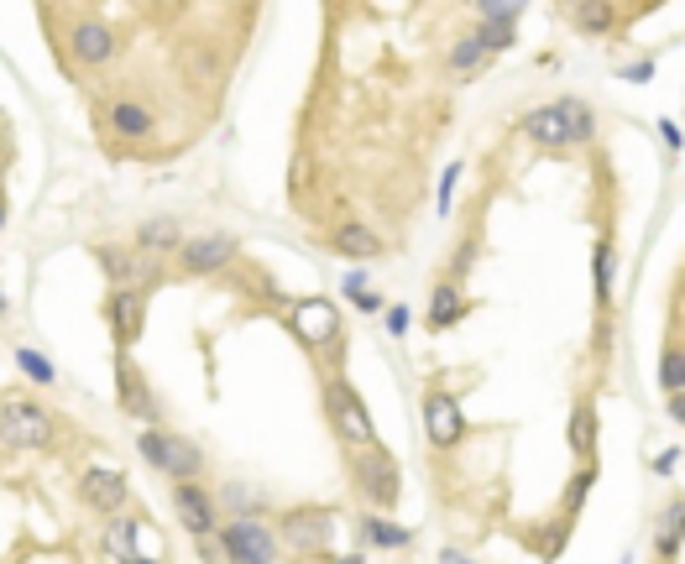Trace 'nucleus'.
Listing matches in <instances>:
<instances>
[{
	"label": "nucleus",
	"instance_id": "obj_33",
	"mask_svg": "<svg viewBox=\"0 0 685 564\" xmlns=\"http://www.w3.org/2000/svg\"><path fill=\"white\" fill-rule=\"evenodd\" d=\"M0 319H6V288H0Z\"/></svg>",
	"mask_w": 685,
	"mask_h": 564
},
{
	"label": "nucleus",
	"instance_id": "obj_15",
	"mask_svg": "<svg viewBox=\"0 0 685 564\" xmlns=\"http://www.w3.org/2000/svg\"><path fill=\"white\" fill-rule=\"evenodd\" d=\"M173 512H178V523H184L194 538H210V533H215L220 502H215L199 481H178V486H173Z\"/></svg>",
	"mask_w": 685,
	"mask_h": 564
},
{
	"label": "nucleus",
	"instance_id": "obj_26",
	"mask_svg": "<svg viewBox=\"0 0 685 564\" xmlns=\"http://www.w3.org/2000/svg\"><path fill=\"white\" fill-rule=\"evenodd\" d=\"M565 21L581 32H607V27H618V11L612 6H565Z\"/></svg>",
	"mask_w": 685,
	"mask_h": 564
},
{
	"label": "nucleus",
	"instance_id": "obj_27",
	"mask_svg": "<svg viewBox=\"0 0 685 564\" xmlns=\"http://www.w3.org/2000/svg\"><path fill=\"white\" fill-rule=\"evenodd\" d=\"M659 382H665V392H685V350L680 345H670L665 356H659Z\"/></svg>",
	"mask_w": 685,
	"mask_h": 564
},
{
	"label": "nucleus",
	"instance_id": "obj_2",
	"mask_svg": "<svg viewBox=\"0 0 685 564\" xmlns=\"http://www.w3.org/2000/svg\"><path fill=\"white\" fill-rule=\"evenodd\" d=\"M523 136L539 147H570V141L591 136V110L581 100H560V105H539L523 115Z\"/></svg>",
	"mask_w": 685,
	"mask_h": 564
},
{
	"label": "nucleus",
	"instance_id": "obj_22",
	"mask_svg": "<svg viewBox=\"0 0 685 564\" xmlns=\"http://www.w3.org/2000/svg\"><path fill=\"white\" fill-rule=\"evenodd\" d=\"M461 314H466V298H461V288H455V282H440L435 298H429V329H450Z\"/></svg>",
	"mask_w": 685,
	"mask_h": 564
},
{
	"label": "nucleus",
	"instance_id": "obj_32",
	"mask_svg": "<svg viewBox=\"0 0 685 564\" xmlns=\"http://www.w3.org/2000/svg\"><path fill=\"white\" fill-rule=\"evenodd\" d=\"M330 564H361V554H340V559H330Z\"/></svg>",
	"mask_w": 685,
	"mask_h": 564
},
{
	"label": "nucleus",
	"instance_id": "obj_18",
	"mask_svg": "<svg viewBox=\"0 0 685 564\" xmlns=\"http://www.w3.org/2000/svg\"><path fill=\"white\" fill-rule=\"evenodd\" d=\"M330 246L340 256H351V262H367V256H382V241H377V230H367L361 220H346L335 235H330Z\"/></svg>",
	"mask_w": 685,
	"mask_h": 564
},
{
	"label": "nucleus",
	"instance_id": "obj_28",
	"mask_svg": "<svg viewBox=\"0 0 685 564\" xmlns=\"http://www.w3.org/2000/svg\"><path fill=\"white\" fill-rule=\"evenodd\" d=\"M680 528H685V502H670V512H665V523H659V549H675V538H680Z\"/></svg>",
	"mask_w": 685,
	"mask_h": 564
},
{
	"label": "nucleus",
	"instance_id": "obj_34",
	"mask_svg": "<svg viewBox=\"0 0 685 564\" xmlns=\"http://www.w3.org/2000/svg\"><path fill=\"white\" fill-rule=\"evenodd\" d=\"M0 225H6V199H0Z\"/></svg>",
	"mask_w": 685,
	"mask_h": 564
},
{
	"label": "nucleus",
	"instance_id": "obj_17",
	"mask_svg": "<svg viewBox=\"0 0 685 564\" xmlns=\"http://www.w3.org/2000/svg\"><path fill=\"white\" fill-rule=\"evenodd\" d=\"M116 392H121V408H126L131 418H147V429H152L157 403H152V387H147L142 366H136L131 356H121V361H116Z\"/></svg>",
	"mask_w": 685,
	"mask_h": 564
},
{
	"label": "nucleus",
	"instance_id": "obj_35",
	"mask_svg": "<svg viewBox=\"0 0 685 564\" xmlns=\"http://www.w3.org/2000/svg\"><path fill=\"white\" fill-rule=\"evenodd\" d=\"M136 564H157V559H136Z\"/></svg>",
	"mask_w": 685,
	"mask_h": 564
},
{
	"label": "nucleus",
	"instance_id": "obj_14",
	"mask_svg": "<svg viewBox=\"0 0 685 564\" xmlns=\"http://www.w3.org/2000/svg\"><path fill=\"white\" fill-rule=\"evenodd\" d=\"M424 434H429L435 450H455L461 434H466V418H461V408H455V397L440 392V387L424 392Z\"/></svg>",
	"mask_w": 685,
	"mask_h": 564
},
{
	"label": "nucleus",
	"instance_id": "obj_3",
	"mask_svg": "<svg viewBox=\"0 0 685 564\" xmlns=\"http://www.w3.org/2000/svg\"><path fill=\"white\" fill-rule=\"evenodd\" d=\"M136 450H142V460H147L152 470H163V476H173V486H178V481H199V470H204L199 444L178 439V434H168V429H157V423L136 434Z\"/></svg>",
	"mask_w": 685,
	"mask_h": 564
},
{
	"label": "nucleus",
	"instance_id": "obj_24",
	"mask_svg": "<svg viewBox=\"0 0 685 564\" xmlns=\"http://www.w3.org/2000/svg\"><path fill=\"white\" fill-rule=\"evenodd\" d=\"M570 450L581 460H591V450H597V413H591V403H581L576 418H570Z\"/></svg>",
	"mask_w": 685,
	"mask_h": 564
},
{
	"label": "nucleus",
	"instance_id": "obj_5",
	"mask_svg": "<svg viewBox=\"0 0 685 564\" xmlns=\"http://www.w3.org/2000/svg\"><path fill=\"white\" fill-rule=\"evenodd\" d=\"M225 554H231V564H278L283 544L278 533H272L267 523H257V517H236V523H225V533H215Z\"/></svg>",
	"mask_w": 685,
	"mask_h": 564
},
{
	"label": "nucleus",
	"instance_id": "obj_11",
	"mask_svg": "<svg viewBox=\"0 0 685 564\" xmlns=\"http://www.w3.org/2000/svg\"><path fill=\"white\" fill-rule=\"evenodd\" d=\"M293 335H299L309 350H330V356H340V314L330 309L325 298L293 303Z\"/></svg>",
	"mask_w": 685,
	"mask_h": 564
},
{
	"label": "nucleus",
	"instance_id": "obj_7",
	"mask_svg": "<svg viewBox=\"0 0 685 564\" xmlns=\"http://www.w3.org/2000/svg\"><path fill=\"white\" fill-rule=\"evenodd\" d=\"M95 262L100 272L110 277V288H157L163 282V267H157V256H142L136 246H95Z\"/></svg>",
	"mask_w": 685,
	"mask_h": 564
},
{
	"label": "nucleus",
	"instance_id": "obj_6",
	"mask_svg": "<svg viewBox=\"0 0 685 564\" xmlns=\"http://www.w3.org/2000/svg\"><path fill=\"white\" fill-rule=\"evenodd\" d=\"M68 21V58H74L79 68H105L110 58H116V32L105 27L100 16H89V11H74V16H63Z\"/></svg>",
	"mask_w": 685,
	"mask_h": 564
},
{
	"label": "nucleus",
	"instance_id": "obj_8",
	"mask_svg": "<svg viewBox=\"0 0 685 564\" xmlns=\"http://www.w3.org/2000/svg\"><path fill=\"white\" fill-rule=\"evenodd\" d=\"M325 413H330V423H335V434L351 444V450H367L372 444V418H367V403L340 382V376H330L325 382Z\"/></svg>",
	"mask_w": 685,
	"mask_h": 564
},
{
	"label": "nucleus",
	"instance_id": "obj_12",
	"mask_svg": "<svg viewBox=\"0 0 685 564\" xmlns=\"http://www.w3.org/2000/svg\"><path fill=\"white\" fill-rule=\"evenodd\" d=\"M105 319H110V335H116L121 356L142 340V324H147V293L142 288H110L105 293Z\"/></svg>",
	"mask_w": 685,
	"mask_h": 564
},
{
	"label": "nucleus",
	"instance_id": "obj_19",
	"mask_svg": "<svg viewBox=\"0 0 685 564\" xmlns=\"http://www.w3.org/2000/svg\"><path fill=\"white\" fill-rule=\"evenodd\" d=\"M184 246V230H178V220H147L136 225V251L142 256H168Z\"/></svg>",
	"mask_w": 685,
	"mask_h": 564
},
{
	"label": "nucleus",
	"instance_id": "obj_21",
	"mask_svg": "<svg viewBox=\"0 0 685 564\" xmlns=\"http://www.w3.org/2000/svg\"><path fill=\"white\" fill-rule=\"evenodd\" d=\"M487 58H492V53H487L482 32H466V37H455V47H450V74H455V79H471Z\"/></svg>",
	"mask_w": 685,
	"mask_h": 564
},
{
	"label": "nucleus",
	"instance_id": "obj_31",
	"mask_svg": "<svg viewBox=\"0 0 685 564\" xmlns=\"http://www.w3.org/2000/svg\"><path fill=\"white\" fill-rule=\"evenodd\" d=\"M440 564H471V559H466L461 549H445V554H440Z\"/></svg>",
	"mask_w": 685,
	"mask_h": 564
},
{
	"label": "nucleus",
	"instance_id": "obj_1",
	"mask_svg": "<svg viewBox=\"0 0 685 564\" xmlns=\"http://www.w3.org/2000/svg\"><path fill=\"white\" fill-rule=\"evenodd\" d=\"M53 439H58V423L42 403H32V397H6L0 403V444L6 450H53Z\"/></svg>",
	"mask_w": 685,
	"mask_h": 564
},
{
	"label": "nucleus",
	"instance_id": "obj_13",
	"mask_svg": "<svg viewBox=\"0 0 685 564\" xmlns=\"http://www.w3.org/2000/svg\"><path fill=\"white\" fill-rule=\"evenodd\" d=\"M95 121H100V131H110L116 141H147L152 126H157V115L142 100H131V94H116V100H105L95 110Z\"/></svg>",
	"mask_w": 685,
	"mask_h": 564
},
{
	"label": "nucleus",
	"instance_id": "obj_30",
	"mask_svg": "<svg viewBox=\"0 0 685 564\" xmlns=\"http://www.w3.org/2000/svg\"><path fill=\"white\" fill-rule=\"evenodd\" d=\"M387 329H393V335H403V329H408V309H387Z\"/></svg>",
	"mask_w": 685,
	"mask_h": 564
},
{
	"label": "nucleus",
	"instance_id": "obj_10",
	"mask_svg": "<svg viewBox=\"0 0 685 564\" xmlns=\"http://www.w3.org/2000/svg\"><path fill=\"white\" fill-rule=\"evenodd\" d=\"M126 497H131V486H126L121 470H110V465H89L84 476H79V502L95 517H121Z\"/></svg>",
	"mask_w": 685,
	"mask_h": 564
},
{
	"label": "nucleus",
	"instance_id": "obj_4",
	"mask_svg": "<svg viewBox=\"0 0 685 564\" xmlns=\"http://www.w3.org/2000/svg\"><path fill=\"white\" fill-rule=\"evenodd\" d=\"M351 481L372 507H393L398 502V460L367 444V450H351Z\"/></svg>",
	"mask_w": 685,
	"mask_h": 564
},
{
	"label": "nucleus",
	"instance_id": "obj_9",
	"mask_svg": "<svg viewBox=\"0 0 685 564\" xmlns=\"http://www.w3.org/2000/svg\"><path fill=\"white\" fill-rule=\"evenodd\" d=\"M330 533H335L330 507H293V512H283V523H278V544L293 549V554H325Z\"/></svg>",
	"mask_w": 685,
	"mask_h": 564
},
{
	"label": "nucleus",
	"instance_id": "obj_29",
	"mask_svg": "<svg viewBox=\"0 0 685 564\" xmlns=\"http://www.w3.org/2000/svg\"><path fill=\"white\" fill-rule=\"evenodd\" d=\"M199 559H204V564H231V554H225V544H220L215 533L199 538Z\"/></svg>",
	"mask_w": 685,
	"mask_h": 564
},
{
	"label": "nucleus",
	"instance_id": "obj_16",
	"mask_svg": "<svg viewBox=\"0 0 685 564\" xmlns=\"http://www.w3.org/2000/svg\"><path fill=\"white\" fill-rule=\"evenodd\" d=\"M231 256H236V241H231V235H199V241H184V246H178V267H184L189 277H204V272L231 267Z\"/></svg>",
	"mask_w": 685,
	"mask_h": 564
},
{
	"label": "nucleus",
	"instance_id": "obj_20",
	"mask_svg": "<svg viewBox=\"0 0 685 564\" xmlns=\"http://www.w3.org/2000/svg\"><path fill=\"white\" fill-rule=\"evenodd\" d=\"M136 533H142V528H136V517H110V528L100 538L105 559L110 564H136V559H142V554H136Z\"/></svg>",
	"mask_w": 685,
	"mask_h": 564
},
{
	"label": "nucleus",
	"instance_id": "obj_23",
	"mask_svg": "<svg viewBox=\"0 0 685 564\" xmlns=\"http://www.w3.org/2000/svg\"><path fill=\"white\" fill-rule=\"evenodd\" d=\"M361 538H367L372 549H408V528L398 523H387V517H361Z\"/></svg>",
	"mask_w": 685,
	"mask_h": 564
},
{
	"label": "nucleus",
	"instance_id": "obj_25",
	"mask_svg": "<svg viewBox=\"0 0 685 564\" xmlns=\"http://www.w3.org/2000/svg\"><path fill=\"white\" fill-rule=\"evenodd\" d=\"M11 356H16V366L27 371L37 387H53V382H58V366H53L48 356H42V350H32V345H11Z\"/></svg>",
	"mask_w": 685,
	"mask_h": 564
}]
</instances>
